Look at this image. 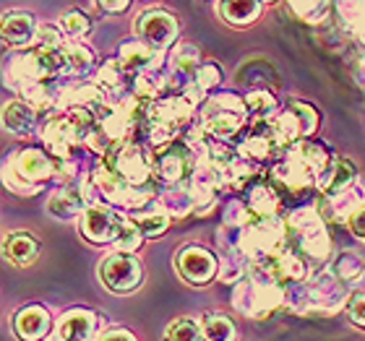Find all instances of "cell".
Segmentation results:
<instances>
[{"label":"cell","instance_id":"1","mask_svg":"<svg viewBox=\"0 0 365 341\" xmlns=\"http://www.w3.org/2000/svg\"><path fill=\"white\" fill-rule=\"evenodd\" d=\"M331 154L327 146L316 144L311 138L287 146L284 154L274 162L272 180L289 193H305L308 188L319 185V177L331 164Z\"/></svg>","mask_w":365,"mask_h":341},{"label":"cell","instance_id":"2","mask_svg":"<svg viewBox=\"0 0 365 341\" xmlns=\"http://www.w3.org/2000/svg\"><path fill=\"white\" fill-rule=\"evenodd\" d=\"M235 310L245 318L264 320L269 318L277 308L284 305V284L274 279L272 273L261 263L248 266V273L237 281L235 295H232Z\"/></svg>","mask_w":365,"mask_h":341},{"label":"cell","instance_id":"3","mask_svg":"<svg viewBox=\"0 0 365 341\" xmlns=\"http://www.w3.org/2000/svg\"><path fill=\"white\" fill-rule=\"evenodd\" d=\"M55 172H58V157H50L39 149H24L19 154L14 152L3 167L6 185L19 196H34L47 180H53Z\"/></svg>","mask_w":365,"mask_h":341},{"label":"cell","instance_id":"4","mask_svg":"<svg viewBox=\"0 0 365 341\" xmlns=\"http://www.w3.org/2000/svg\"><path fill=\"white\" fill-rule=\"evenodd\" d=\"M287 221L279 216H256L240 229L237 253L251 263H267L287 248Z\"/></svg>","mask_w":365,"mask_h":341},{"label":"cell","instance_id":"5","mask_svg":"<svg viewBox=\"0 0 365 341\" xmlns=\"http://www.w3.org/2000/svg\"><path fill=\"white\" fill-rule=\"evenodd\" d=\"M245 115H248V105L245 97L240 99L232 91L225 94H214L201 105V115L198 122L204 125L206 133L217 136L220 141H230L232 136H237L245 125Z\"/></svg>","mask_w":365,"mask_h":341},{"label":"cell","instance_id":"6","mask_svg":"<svg viewBox=\"0 0 365 341\" xmlns=\"http://www.w3.org/2000/svg\"><path fill=\"white\" fill-rule=\"evenodd\" d=\"M324 216L316 209L305 206L289 214L287 219V235L295 245V251L303 258L311 261H327L331 253V237L324 227Z\"/></svg>","mask_w":365,"mask_h":341},{"label":"cell","instance_id":"7","mask_svg":"<svg viewBox=\"0 0 365 341\" xmlns=\"http://www.w3.org/2000/svg\"><path fill=\"white\" fill-rule=\"evenodd\" d=\"M105 164L113 169L115 174H120L123 180L138 188H146L149 180L154 177L152 157L133 141H118V144L105 154Z\"/></svg>","mask_w":365,"mask_h":341},{"label":"cell","instance_id":"8","mask_svg":"<svg viewBox=\"0 0 365 341\" xmlns=\"http://www.w3.org/2000/svg\"><path fill=\"white\" fill-rule=\"evenodd\" d=\"M99 279L115 295H128V292L141 287V281H144V266L136 258V253L115 251L99 266Z\"/></svg>","mask_w":365,"mask_h":341},{"label":"cell","instance_id":"9","mask_svg":"<svg viewBox=\"0 0 365 341\" xmlns=\"http://www.w3.org/2000/svg\"><path fill=\"white\" fill-rule=\"evenodd\" d=\"M196 164V154H193V149L185 141H173V144L157 146V152L152 154L154 177L162 180L165 185H178L185 177H190Z\"/></svg>","mask_w":365,"mask_h":341},{"label":"cell","instance_id":"10","mask_svg":"<svg viewBox=\"0 0 365 341\" xmlns=\"http://www.w3.org/2000/svg\"><path fill=\"white\" fill-rule=\"evenodd\" d=\"M272 125L277 130V136L282 138V144L284 149L297 141H305V138H311L319 128V115L313 110L311 105H305V102H287V107L282 110L279 115H274L272 117Z\"/></svg>","mask_w":365,"mask_h":341},{"label":"cell","instance_id":"11","mask_svg":"<svg viewBox=\"0 0 365 341\" xmlns=\"http://www.w3.org/2000/svg\"><path fill=\"white\" fill-rule=\"evenodd\" d=\"M308 287V313H336L342 305H347V292H344V281L336 276L331 268L329 271L313 273L311 279L305 281Z\"/></svg>","mask_w":365,"mask_h":341},{"label":"cell","instance_id":"12","mask_svg":"<svg viewBox=\"0 0 365 341\" xmlns=\"http://www.w3.org/2000/svg\"><path fill=\"white\" fill-rule=\"evenodd\" d=\"M175 268L182 279L193 287H204L220 273V261L198 245H185L175 253Z\"/></svg>","mask_w":365,"mask_h":341},{"label":"cell","instance_id":"13","mask_svg":"<svg viewBox=\"0 0 365 341\" xmlns=\"http://www.w3.org/2000/svg\"><path fill=\"white\" fill-rule=\"evenodd\" d=\"M123 221H125V216H118L107 206H86V211L81 214V232L94 245H115L123 229Z\"/></svg>","mask_w":365,"mask_h":341},{"label":"cell","instance_id":"14","mask_svg":"<svg viewBox=\"0 0 365 341\" xmlns=\"http://www.w3.org/2000/svg\"><path fill=\"white\" fill-rule=\"evenodd\" d=\"M279 152H284V144H282V138L277 136L272 120L256 122L251 128V133L240 141V149H237V154L245 157L248 162H253V164L267 162V159H272V157H279Z\"/></svg>","mask_w":365,"mask_h":341},{"label":"cell","instance_id":"15","mask_svg":"<svg viewBox=\"0 0 365 341\" xmlns=\"http://www.w3.org/2000/svg\"><path fill=\"white\" fill-rule=\"evenodd\" d=\"M138 39H144L146 45L154 47V50H162L168 47L178 34V21L170 14L160 11V8H152L146 11L144 16H138L136 21Z\"/></svg>","mask_w":365,"mask_h":341},{"label":"cell","instance_id":"16","mask_svg":"<svg viewBox=\"0 0 365 341\" xmlns=\"http://www.w3.org/2000/svg\"><path fill=\"white\" fill-rule=\"evenodd\" d=\"M365 209V185L355 182L342 193L327 196L321 201V216L327 221H352L355 214H360Z\"/></svg>","mask_w":365,"mask_h":341},{"label":"cell","instance_id":"17","mask_svg":"<svg viewBox=\"0 0 365 341\" xmlns=\"http://www.w3.org/2000/svg\"><path fill=\"white\" fill-rule=\"evenodd\" d=\"M97 313L86 308H73L58 318L55 341H97Z\"/></svg>","mask_w":365,"mask_h":341},{"label":"cell","instance_id":"18","mask_svg":"<svg viewBox=\"0 0 365 341\" xmlns=\"http://www.w3.org/2000/svg\"><path fill=\"white\" fill-rule=\"evenodd\" d=\"M53 328L50 310L42 305H26L14 315V331L21 341H42Z\"/></svg>","mask_w":365,"mask_h":341},{"label":"cell","instance_id":"19","mask_svg":"<svg viewBox=\"0 0 365 341\" xmlns=\"http://www.w3.org/2000/svg\"><path fill=\"white\" fill-rule=\"evenodd\" d=\"M272 273L279 284H303L308 281V266H305V258L295 251V248H284L279 256H274L272 261L261 263Z\"/></svg>","mask_w":365,"mask_h":341},{"label":"cell","instance_id":"20","mask_svg":"<svg viewBox=\"0 0 365 341\" xmlns=\"http://www.w3.org/2000/svg\"><path fill=\"white\" fill-rule=\"evenodd\" d=\"M358 180H360L358 167H355L350 159H344V157H334L331 164L327 167V172L319 177V185H316V188L327 198V196H334V193H342V190H347Z\"/></svg>","mask_w":365,"mask_h":341},{"label":"cell","instance_id":"21","mask_svg":"<svg viewBox=\"0 0 365 341\" xmlns=\"http://www.w3.org/2000/svg\"><path fill=\"white\" fill-rule=\"evenodd\" d=\"M42 245L34 235L29 232H8L6 240H3V256H6L8 263L14 266H29L39 258Z\"/></svg>","mask_w":365,"mask_h":341},{"label":"cell","instance_id":"22","mask_svg":"<svg viewBox=\"0 0 365 341\" xmlns=\"http://www.w3.org/2000/svg\"><path fill=\"white\" fill-rule=\"evenodd\" d=\"M84 204H86L84 190L76 188V185H63V188L55 190L53 196H50V201H47V214L61 221H68V219H73V216H78L81 211H86Z\"/></svg>","mask_w":365,"mask_h":341},{"label":"cell","instance_id":"23","mask_svg":"<svg viewBox=\"0 0 365 341\" xmlns=\"http://www.w3.org/2000/svg\"><path fill=\"white\" fill-rule=\"evenodd\" d=\"M118 61L128 70V76H138L141 70H146L154 63V47H149L141 39H125L118 47Z\"/></svg>","mask_w":365,"mask_h":341},{"label":"cell","instance_id":"24","mask_svg":"<svg viewBox=\"0 0 365 341\" xmlns=\"http://www.w3.org/2000/svg\"><path fill=\"white\" fill-rule=\"evenodd\" d=\"M102 89H99L97 84H73L68 86V89H63L61 94H58V105L61 110H68V112H73V110H89V107H94L97 102H102Z\"/></svg>","mask_w":365,"mask_h":341},{"label":"cell","instance_id":"25","mask_svg":"<svg viewBox=\"0 0 365 341\" xmlns=\"http://www.w3.org/2000/svg\"><path fill=\"white\" fill-rule=\"evenodd\" d=\"M3 39L6 47H26L37 39V26L29 14H8L3 21Z\"/></svg>","mask_w":365,"mask_h":341},{"label":"cell","instance_id":"26","mask_svg":"<svg viewBox=\"0 0 365 341\" xmlns=\"http://www.w3.org/2000/svg\"><path fill=\"white\" fill-rule=\"evenodd\" d=\"M130 221L144 232V237H157L170 227V214L162 209L160 201H149L138 211L130 214Z\"/></svg>","mask_w":365,"mask_h":341},{"label":"cell","instance_id":"27","mask_svg":"<svg viewBox=\"0 0 365 341\" xmlns=\"http://www.w3.org/2000/svg\"><path fill=\"white\" fill-rule=\"evenodd\" d=\"M245 206L251 209L253 216H277L279 209V196L269 182H251Z\"/></svg>","mask_w":365,"mask_h":341},{"label":"cell","instance_id":"28","mask_svg":"<svg viewBox=\"0 0 365 341\" xmlns=\"http://www.w3.org/2000/svg\"><path fill=\"white\" fill-rule=\"evenodd\" d=\"M3 125H6V130L16 133V136L31 133V128H34V107H29L24 99L8 102L6 112H3Z\"/></svg>","mask_w":365,"mask_h":341},{"label":"cell","instance_id":"29","mask_svg":"<svg viewBox=\"0 0 365 341\" xmlns=\"http://www.w3.org/2000/svg\"><path fill=\"white\" fill-rule=\"evenodd\" d=\"M157 201L170 214V219H180V216H188L190 211H196V201L190 196V190L180 188V185H170Z\"/></svg>","mask_w":365,"mask_h":341},{"label":"cell","instance_id":"30","mask_svg":"<svg viewBox=\"0 0 365 341\" xmlns=\"http://www.w3.org/2000/svg\"><path fill=\"white\" fill-rule=\"evenodd\" d=\"M261 14L259 0H220V16L225 21L245 26V23L256 21Z\"/></svg>","mask_w":365,"mask_h":341},{"label":"cell","instance_id":"31","mask_svg":"<svg viewBox=\"0 0 365 341\" xmlns=\"http://www.w3.org/2000/svg\"><path fill=\"white\" fill-rule=\"evenodd\" d=\"M201 331H204V341H237L235 323L225 313H206L201 318Z\"/></svg>","mask_w":365,"mask_h":341},{"label":"cell","instance_id":"32","mask_svg":"<svg viewBox=\"0 0 365 341\" xmlns=\"http://www.w3.org/2000/svg\"><path fill=\"white\" fill-rule=\"evenodd\" d=\"M125 76H128V70L123 68L118 58H113V61H105L99 65L97 76H94V84L102 89V94H118V91H123Z\"/></svg>","mask_w":365,"mask_h":341},{"label":"cell","instance_id":"33","mask_svg":"<svg viewBox=\"0 0 365 341\" xmlns=\"http://www.w3.org/2000/svg\"><path fill=\"white\" fill-rule=\"evenodd\" d=\"M165 86H168V78L162 76L160 70L146 68V70H141L136 76V81H133V94H136L138 99H144V102H157V99L162 97Z\"/></svg>","mask_w":365,"mask_h":341},{"label":"cell","instance_id":"34","mask_svg":"<svg viewBox=\"0 0 365 341\" xmlns=\"http://www.w3.org/2000/svg\"><path fill=\"white\" fill-rule=\"evenodd\" d=\"M331 271H334L344 284H358L365 276V261L358 253H342V256L334 261Z\"/></svg>","mask_w":365,"mask_h":341},{"label":"cell","instance_id":"35","mask_svg":"<svg viewBox=\"0 0 365 341\" xmlns=\"http://www.w3.org/2000/svg\"><path fill=\"white\" fill-rule=\"evenodd\" d=\"M170 68L175 73H188V76H196V70L201 68V55H198V47L182 42L173 50L170 55Z\"/></svg>","mask_w":365,"mask_h":341},{"label":"cell","instance_id":"36","mask_svg":"<svg viewBox=\"0 0 365 341\" xmlns=\"http://www.w3.org/2000/svg\"><path fill=\"white\" fill-rule=\"evenodd\" d=\"M165 341H204V331H201V320L196 318H175L165 328Z\"/></svg>","mask_w":365,"mask_h":341},{"label":"cell","instance_id":"37","mask_svg":"<svg viewBox=\"0 0 365 341\" xmlns=\"http://www.w3.org/2000/svg\"><path fill=\"white\" fill-rule=\"evenodd\" d=\"M66 61H68V73H76V76H84L94 68V55L81 42H71L66 47Z\"/></svg>","mask_w":365,"mask_h":341},{"label":"cell","instance_id":"38","mask_svg":"<svg viewBox=\"0 0 365 341\" xmlns=\"http://www.w3.org/2000/svg\"><path fill=\"white\" fill-rule=\"evenodd\" d=\"M245 276V263L243 256L237 253L232 256L230 248H222V261H220V281L222 284H232V281H240Z\"/></svg>","mask_w":365,"mask_h":341},{"label":"cell","instance_id":"39","mask_svg":"<svg viewBox=\"0 0 365 341\" xmlns=\"http://www.w3.org/2000/svg\"><path fill=\"white\" fill-rule=\"evenodd\" d=\"M61 26H63V31L68 34L73 42H81V39L86 37L91 31V21H89V16L86 14H81L78 8H71L68 14L63 16V21H61Z\"/></svg>","mask_w":365,"mask_h":341},{"label":"cell","instance_id":"40","mask_svg":"<svg viewBox=\"0 0 365 341\" xmlns=\"http://www.w3.org/2000/svg\"><path fill=\"white\" fill-rule=\"evenodd\" d=\"M339 14L355 34L365 37V0H339Z\"/></svg>","mask_w":365,"mask_h":341},{"label":"cell","instance_id":"41","mask_svg":"<svg viewBox=\"0 0 365 341\" xmlns=\"http://www.w3.org/2000/svg\"><path fill=\"white\" fill-rule=\"evenodd\" d=\"M245 105H248V112L256 117H269L277 110V99L267 89H253L245 94Z\"/></svg>","mask_w":365,"mask_h":341},{"label":"cell","instance_id":"42","mask_svg":"<svg viewBox=\"0 0 365 341\" xmlns=\"http://www.w3.org/2000/svg\"><path fill=\"white\" fill-rule=\"evenodd\" d=\"M141 243H144V232H141L128 216V219L123 221V229H120V235H118V240H115V248L123 253H136L138 248H141Z\"/></svg>","mask_w":365,"mask_h":341},{"label":"cell","instance_id":"43","mask_svg":"<svg viewBox=\"0 0 365 341\" xmlns=\"http://www.w3.org/2000/svg\"><path fill=\"white\" fill-rule=\"evenodd\" d=\"M220 81H222L220 65H214V63H204V65L196 70V76H193V84L204 91V94L209 89H214V86L220 84Z\"/></svg>","mask_w":365,"mask_h":341},{"label":"cell","instance_id":"44","mask_svg":"<svg viewBox=\"0 0 365 341\" xmlns=\"http://www.w3.org/2000/svg\"><path fill=\"white\" fill-rule=\"evenodd\" d=\"M63 34L58 23H39L37 26V45L39 47H61Z\"/></svg>","mask_w":365,"mask_h":341},{"label":"cell","instance_id":"45","mask_svg":"<svg viewBox=\"0 0 365 341\" xmlns=\"http://www.w3.org/2000/svg\"><path fill=\"white\" fill-rule=\"evenodd\" d=\"M347 313H350V320L355 326L365 328V292H355V295L347 300Z\"/></svg>","mask_w":365,"mask_h":341},{"label":"cell","instance_id":"46","mask_svg":"<svg viewBox=\"0 0 365 341\" xmlns=\"http://www.w3.org/2000/svg\"><path fill=\"white\" fill-rule=\"evenodd\" d=\"M97 341H138V339L130 331H125V328H110L105 334H99Z\"/></svg>","mask_w":365,"mask_h":341},{"label":"cell","instance_id":"47","mask_svg":"<svg viewBox=\"0 0 365 341\" xmlns=\"http://www.w3.org/2000/svg\"><path fill=\"white\" fill-rule=\"evenodd\" d=\"M97 6L107 14H123L130 6V0H97Z\"/></svg>","mask_w":365,"mask_h":341},{"label":"cell","instance_id":"48","mask_svg":"<svg viewBox=\"0 0 365 341\" xmlns=\"http://www.w3.org/2000/svg\"><path fill=\"white\" fill-rule=\"evenodd\" d=\"M350 229L360 237V240H365V209H363L360 214H355V216H352Z\"/></svg>","mask_w":365,"mask_h":341}]
</instances>
